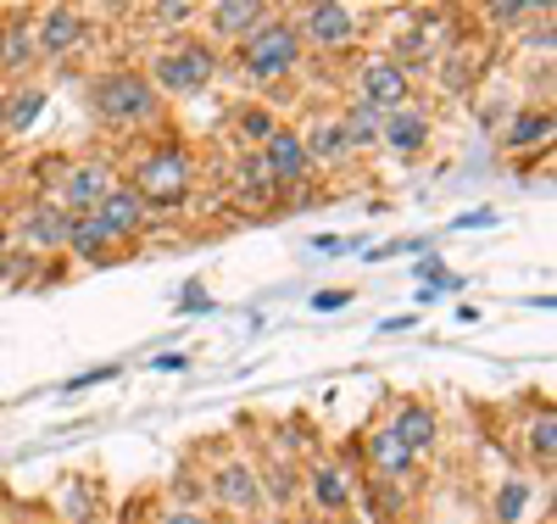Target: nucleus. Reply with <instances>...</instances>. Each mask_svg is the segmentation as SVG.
I'll return each mask as SVG.
<instances>
[{
	"instance_id": "14",
	"label": "nucleus",
	"mask_w": 557,
	"mask_h": 524,
	"mask_svg": "<svg viewBox=\"0 0 557 524\" xmlns=\"http://www.w3.org/2000/svg\"><path fill=\"white\" fill-rule=\"evenodd\" d=\"M268 17H273L268 0H218V7H207V28H212L218 39H246V34H257Z\"/></svg>"
},
{
	"instance_id": "39",
	"label": "nucleus",
	"mask_w": 557,
	"mask_h": 524,
	"mask_svg": "<svg viewBox=\"0 0 557 524\" xmlns=\"http://www.w3.org/2000/svg\"><path fill=\"white\" fill-rule=\"evenodd\" d=\"M178 307H196V313H201V307H207V296H201V291H196V284H190V291H184V296H178Z\"/></svg>"
},
{
	"instance_id": "18",
	"label": "nucleus",
	"mask_w": 557,
	"mask_h": 524,
	"mask_svg": "<svg viewBox=\"0 0 557 524\" xmlns=\"http://www.w3.org/2000/svg\"><path fill=\"white\" fill-rule=\"evenodd\" d=\"M552 129H557V118L546 112V107H524L513 123L502 129V146L507 151H530V146H552Z\"/></svg>"
},
{
	"instance_id": "27",
	"label": "nucleus",
	"mask_w": 557,
	"mask_h": 524,
	"mask_svg": "<svg viewBox=\"0 0 557 524\" xmlns=\"http://www.w3.org/2000/svg\"><path fill=\"white\" fill-rule=\"evenodd\" d=\"M39 51H34V34H28V23H7L0 28V68H28Z\"/></svg>"
},
{
	"instance_id": "17",
	"label": "nucleus",
	"mask_w": 557,
	"mask_h": 524,
	"mask_svg": "<svg viewBox=\"0 0 557 524\" xmlns=\"http://www.w3.org/2000/svg\"><path fill=\"white\" fill-rule=\"evenodd\" d=\"M368 468H374V480H412V468H418V458L391 436V430H374L368 436Z\"/></svg>"
},
{
	"instance_id": "3",
	"label": "nucleus",
	"mask_w": 557,
	"mask_h": 524,
	"mask_svg": "<svg viewBox=\"0 0 557 524\" xmlns=\"http://www.w3.org/2000/svg\"><path fill=\"white\" fill-rule=\"evenodd\" d=\"M190 179H196V168H190V151L184 146H157L134 168V190H139V202L151 207V218L190 202Z\"/></svg>"
},
{
	"instance_id": "24",
	"label": "nucleus",
	"mask_w": 557,
	"mask_h": 524,
	"mask_svg": "<svg viewBox=\"0 0 557 524\" xmlns=\"http://www.w3.org/2000/svg\"><path fill=\"white\" fill-rule=\"evenodd\" d=\"M257 486H262V502H278V508H290L301 497V468L285 463V458H273L257 468Z\"/></svg>"
},
{
	"instance_id": "29",
	"label": "nucleus",
	"mask_w": 557,
	"mask_h": 524,
	"mask_svg": "<svg viewBox=\"0 0 557 524\" xmlns=\"http://www.w3.org/2000/svg\"><path fill=\"white\" fill-rule=\"evenodd\" d=\"M362 502H368V508H380V513H374V524H385V519H396V513H407V491H401L396 480H368V491H362Z\"/></svg>"
},
{
	"instance_id": "7",
	"label": "nucleus",
	"mask_w": 557,
	"mask_h": 524,
	"mask_svg": "<svg viewBox=\"0 0 557 524\" xmlns=\"http://www.w3.org/2000/svg\"><path fill=\"white\" fill-rule=\"evenodd\" d=\"M357 101L380 107V112H396L412 101V73L396 62V57H368L357 62Z\"/></svg>"
},
{
	"instance_id": "40",
	"label": "nucleus",
	"mask_w": 557,
	"mask_h": 524,
	"mask_svg": "<svg viewBox=\"0 0 557 524\" xmlns=\"http://www.w3.org/2000/svg\"><path fill=\"white\" fill-rule=\"evenodd\" d=\"M12 257V229H0V263Z\"/></svg>"
},
{
	"instance_id": "15",
	"label": "nucleus",
	"mask_w": 557,
	"mask_h": 524,
	"mask_svg": "<svg viewBox=\"0 0 557 524\" xmlns=\"http://www.w3.org/2000/svg\"><path fill=\"white\" fill-rule=\"evenodd\" d=\"M380 139L396 151V157H418L430 146V112L424 107H396V112H385V123H380Z\"/></svg>"
},
{
	"instance_id": "25",
	"label": "nucleus",
	"mask_w": 557,
	"mask_h": 524,
	"mask_svg": "<svg viewBox=\"0 0 557 524\" xmlns=\"http://www.w3.org/2000/svg\"><path fill=\"white\" fill-rule=\"evenodd\" d=\"M235 190H240V202H251V207H273L278 202V184H273V173L262 168L257 151L235 162Z\"/></svg>"
},
{
	"instance_id": "32",
	"label": "nucleus",
	"mask_w": 557,
	"mask_h": 524,
	"mask_svg": "<svg viewBox=\"0 0 557 524\" xmlns=\"http://www.w3.org/2000/svg\"><path fill=\"white\" fill-rule=\"evenodd\" d=\"M201 7H190V0H168V7H151L157 28H184V23H196Z\"/></svg>"
},
{
	"instance_id": "9",
	"label": "nucleus",
	"mask_w": 557,
	"mask_h": 524,
	"mask_svg": "<svg viewBox=\"0 0 557 524\" xmlns=\"http://www.w3.org/2000/svg\"><path fill=\"white\" fill-rule=\"evenodd\" d=\"M62 246H67V212H62L51 196L28 202L23 218H17V252H28V257H51V252H62Z\"/></svg>"
},
{
	"instance_id": "12",
	"label": "nucleus",
	"mask_w": 557,
	"mask_h": 524,
	"mask_svg": "<svg viewBox=\"0 0 557 524\" xmlns=\"http://www.w3.org/2000/svg\"><path fill=\"white\" fill-rule=\"evenodd\" d=\"M257 157H262V168L273 173L278 196H285V190H301V184L312 179V162H307V146H301V134H296V129H285V123L273 129V139H268V146H262Z\"/></svg>"
},
{
	"instance_id": "43",
	"label": "nucleus",
	"mask_w": 557,
	"mask_h": 524,
	"mask_svg": "<svg viewBox=\"0 0 557 524\" xmlns=\"http://www.w3.org/2000/svg\"><path fill=\"white\" fill-rule=\"evenodd\" d=\"M262 524H285V519H262Z\"/></svg>"
},
{
	"instance_id": "33",
	"label": "nucleus",
	"mask_w": 557,
	"mask_h": 524,
	"mask_svg": "<svg viewBox=\"0 0 557 524\" xmlns=\"http://www.w3.org/2000/svg\"><path fill=\"white\" fill-rule=\"evenodd\" d=\"M34 273H39V257H28V252H17V257H7V263H0V279H7L12 291H17V284H28Z\"/></svg>"
},
{
	"instance_id": "21",
	"label": "nucleus",
	"mask_w": 557,
	"mask_h": 524,
	"mask_svg": "<svg viewBox=\"0 0 557 524\" xmlns=\"http://www.w3.org/2000/svg\"><path fill=\"white\" fill-rule=\"evenodd\" d=\"M380 123H385V112H380V107H368V101H351V107L341 112V134H346V151L357 157V151H368V146H380Z\"/></svg>"
},
{
	"instance_id": "11",
	"label": "nucleus",
	"mask_w": 557,
	"mask_h": 524,
	"mask_svg": "<svg viewBox=\"0 0 557 524\" xmlns=\"http://www.w3.org/2000/svg\"><path fill=\"white\" fill-rule=\"evenodd\" d=\"M212 502L228 508V513H262V486H257V468L246 458H223L207 480Z\"/></svg>"
},
{
	"instance_id": "30",
	"label": "nucleus",
	"mask_w": 557,
	"mask_h": 524,
	"mask_svg": "<svg viewBox=\"0 0 557 524\" xmlns=\"http://www.w3.org/2000/svg\"><path fill=\"white\" fill-rule=\"evenodd\" d=\"M39 107H45V89H23L17 101H7V129H12V134H23V129L39 118Z\"/></svg>"
},
{
	"instance_id": "34",
	"label": "nucleus",
	"mask_w": 557,
	"mask_h": 524,
	"mask_svg": "<svg viewBox=\"0 0 557 524\" xmlns=\"http://www.w3.org/2000/svg\"><path fill=\"white\" fill-rule=\"evenodd\" d=\"M173 491H178V508H196L201 502V480H196V474H173Z\"/></svg>"
},
{
	"instance_id": "13",
	"label": "nucleus",
	"mask_w": 557,
	"mask_h": 524,
	"mask_svg": "<svg viewBox=\"0 0 557 524\" xmlns=\"http://www.w3.org/2000/svg\"><path fill=\"white\" fill-rule=\"evenodd\" d=\"M96 218L112 229V241H134V234L151 223V207L139 202V190H134V184H112V190H107V202L96 207Z\"/></svg>"
},
{
	"instance_id": "4",
	"label": "nucleus",
	"mask_w": 557,
	"mask_h": 524,
	"mask_svg": "<svg viewBox=\"0 0 557 524\" xmlns=\"http://www.w3.org/2000/svg\"><path fill=\"white\" fill-rule=\"evenodd\" d=\"M151 89L162 95H196V89H207L212 78H218V51L207 39H184V45H173V51H162L157 62H151Z\"/></svg>"
},
{
	"instance_id": "28",
	"label": "nucleus",
	"mask_w": 557,
	"mask_h": 524,
	"mask_svg": "<svg viewBox=\"0 0 557 524\" xmlns=\"http://www.w3.org/2000/svg\"><path fill=\"white\" fill-rule=\"evenodd\" d=\"M235 112H240V118H235V134L251 139V146L262 151L268 139H273V129H278V112H273V107H235Z\"/></svg>"
},
{
	"instance_id": "42",
	"label": "nucleus",
	"mask_w": 557,
	"mask_h": 524,
	"mask_svg": "<svg viewBox=\"0 0 557 524\" xmlns=\"http://www.w3.org/2000/svg\"><path fill=\"white\" fill-rule=\"evenodd\" d=\"M346 524H374V519H346Z\"/></svg>"
},
{
	"instance_id": "5",
	"label": "nucleus",
	"mask_w": 557,
	"mask_h": 524,
	"mask_svg": "<svg viewBox=\"0 0 557 524\" xmlns=\"http://www.w3.org/2000/svg\"><path fill=\"white\" fill-rule=\"evenodd\" d=\"M117 184V173H112V162L107 157H84V162H57V207L67 212V218H78V212H96L101 202H107V190Z\"/></svg>"
},
{
	"instance_id": "2",
	"label": "nucleus",
	"mask_w": 557,
	"mask_h": 524,
	"mask_svg": "<svg viewBox=\"0 0 557 524\" xmlns=\"http://www.w3.org/2000/svg\"><path fill=\"white\" fill-rule=\"evenodd\" d=\"M301 34H296V23L285 17V12H273L257 34H246L240 39V73L251 78V84H278V78H290L296 68H301Z\"/></svg>"
},
{
	"instance_id": "37",
	"label": "nucleus",
	"mask_w": 557,
	"mask_h": 524,
	"mask_svg": "<svg viewBox=\"0 0 557 524\" xmlns=\"http://www.w3.org/2000/svg\"><path fill=\"white\" fill-rule=\"evenodd\" d=\"M346 302H351V291H318V296H312L318 313H335V307H346Z\"/></svg>"
},
{
	"instance_id": "44",
	"label": "nucleus",
	"mask_w": 557,
	"mask_h": 524,
	"mask_svg": "<svg viewBox=\"0 0 557 524\" xmlns=\"http://www.w3.org/2000/svg\"><path fill=\"white\" fill-rule=\"evenodd\" d=\"M0 28H7V23H0Z\"/></svg>"
},
{
	"instance_id": "22",
	"label": "nucleus",
	"mask_w": 557,
	"mask_h": 524,
	"mask_svg": "<svg viewBox=\"0 0 557 524\" xmlns=\"http://www.w3.org/2000/svg\"><path fill=\"white\" fill-rule=\"evenodd\" d=\"M524 447H530V463L546 468V480H552V468H557V413H552V407L530 413V424H524Z\"/></svg>"
},
{
	"instance_id": "16",
	"label": "nucleus",
	"mask_w": 557,
	"mask_h": 524,
	"mask_svg": "<svg viewBox=\"0 0 557 524\" xmlns=\"http://www.w3.org/2000/svg\"><path fill=\"white\" fill-rule=\"evenodd\" d=\"M385 430H391V436H396L412 458H424V452L435 447V436H441V424H435V413H430L424 402H401V407L391 413Z\"/></svg>"
},
{
	"instance_id": "20",
	"label": "nucleus",
	"mask_w": 557,
	"mask_h": 524,
	"mask_svg": "<svg viewBox=\"0 0 557 524\" xmlns=\"http://www.w3.org/2000/svg\"><path fill=\"white\" fill-rule=\"evenodd\" d=\"M107 246H117L112 241V229L96 218V212H78V218H67V252L73 257H84V263H101V252Z\"/></svg>"
},
{
	"instance_id": "8",
	"label": "nucleus",
	"mask_w": 557,
	"mask_h": 524,
	"mask_svg": "<svg viewBox=\"0 0 557 524\" xmlns=\"http://www.w3.org/2000/svg\"><path fill=\"white\" fill-rule=\"evenodd\" d=\"M301 497H307L323 519H335V513H346V508L357 502V480H351V468H346V463L318 458V463L301 468Z\"/></svg>"
},
{
	"instance_id": "41",
	"label": "nucleus",
	"mask_w": 557,
	"mask_h": 524,
	"mask_svg": "<svg viewBox=\"0 0 557 524\" xmlns=\"http://www.w3.org/2000/svg\"><path fill=\"white\" fill-rule=\"evenodd\" d=\"M0 129H7V89H0Z\"/></svg>"
},
{
	"instance_id": "23",
	"label": "nucleus",
	"mask_w": 557,
	"mask_h": 524,
	"mask_svg": "<svg viewBox=\"0 0 557 524\" xmlns=\"http://www.w3.org/2000/svg\"><path fill=\"white\" fill-rule=\"evenodd\" d=\"M57 508H62L67 524H96V513L107 508V497H101L96 480H67V486L57 491Z\"/></svg>"
},
{
	"instance_id": "1",
	"label": "nucleus",
	"mask_w": 557,
	"mask_h": 524,
	"mask_svg": "<svg viewBox=\"0 0 557 524\" xmlns=\"http://www.w3.org/2000/svg\"><path fill=\"white\" fill-rule=\"evenodd\" d=\"M89 107H96V118L112 123V129H146V123L162 112V95L151 89L146 73L112 68V73H101V78H89Z\"/></svg>"
},
{
	"instance_id": "6",
	"label": "nucleus",
	"mask_w": 557,
	"mask_h": 524,
	"mask_svg": "<svg viewBox=\"0 0 557 524\" xmlns=\"http://www.w3.org/2000/svg\"><path fill=\"white\" fill-rule=\"evenodd\" d=\"M290 23H296L301 45H318V51H346V45L362 34L357 7H346V0H312V7H301Z\"/></svg>"
},
{
	"instance_id": "10",
	"label": "nucleus",
	"mask_w": 557,
	"mask_h": 524,
	"mask_svg": "<svg viewBox=\"0 0 557 524\" xmlns=\"http://www.w3.org/2000/svg\"><path fill=\"white\" fill-rule=\"evenodd\" d=\"M28 34H34V51H39V57H73L78 45L89 39V17L73 12V7H45V12L28 23Z\"/></svg>"
},
{
	"instance_id": "19",
	"label": "nucleus",
	"mask_w": 557,
	"mask_h": 524,
	"mask_svg": "<svg viewBox=\"0 0 557 524\" xmlns=\"http://www.w3.org/2000/svg\"><path fill=\"white\" fill-rule=\"evenodd\" d=\"M301 146H307V162H312V168H335V162L351 157V151H346V134H341V118H318V123L301 134Z\"/></svg>"
},
{
	"instance_id": "31",
	"label": "nucleus",
	"mask_w": 557,
	"mask_h": 524,
	"mask_svg": "<svg viewBox=\"0 0 557 524\" xmlns=\"http://www.w3.org/2000/svg\"><path fill=\"white\" fill-rule=\"evenodd\" d=\"M485 17L496 23V28H513V23H524V17H541V7H524V0H496V7H485Z\"/></svg>"
},
{
	"instance_id": "35",
	"label": "nucleus",
	"mask_w": 557,
	"mask_h": 524,
	"mask_svg": "<svg viewBox=\"0 0 557 524\" xmlns=\"http://www.w3.org/2000/svg\"><path fill=\"white\" fill-rule=\"evenodd\" d=\"M107 379H117L112 363H107V368H84L78 379H67V391H89V386H107Z\"/></svg>"
},
{
	"instance_id": "36",
	"label": "nucleus",
	"mask_w": 557,
	"mask_h": 524,
	"mask_svg": "<svg viewBox=\"0 0 557 524\" xmlns=\"http://www.w3.org/2000/svg\"><path fill=\"white\" fill-rule=\"evenodd\" d=\"M157 524H212V513H201V508H178V502H173Z\"/></svg>"
},
{
	"instance_id": "26",
	"label": "nucleus",
	"mask_w": 557,
	"mask_h": 524,
	"mask_svg": "<svg viewBox=\"0 0 557 524\" xmlns=\"http://www.w3.org/2000/svg\"><path fill=\"white\" fill-rule=\"evenodd\" d=\"M530 497L535 491H530V480H519V474H513V480H502L496 486V502H491L496 508V524H519L530 513Z\"/></svg>"
},
{
	"instance_id": "38",
	"label": "nucleus",
	"mask_w": 557,
	"mask_h": 524,
	"mask_svg": "<svg viewBox=\"0 0 557 524\" xmlns=\"http://www.w3.org/2000/svg\"><path fill=\"white\" fill-rule=\"evenodd\" d=\"M323 257H335V252H346V241H341V234H323V241H312Z\"/></svg>"
}]
</instances>
